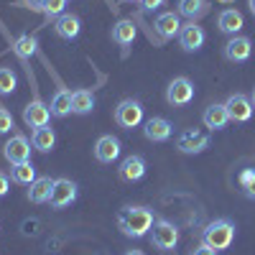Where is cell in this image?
<instances>
[{
    "label": "cell",
    "instance_id": "obj_1",
    "mask_svg": "<svg viewBox=\"0 0 255 255\" xmlns=\"http://www.w3.org/2000/svg\"><path fill=\"white\" fill-rule=\"evenodd\" d=\"M153 212L148 209V207H125L120 209V215H118V227L125 238H145L148 232H151L153 227Z\"/></svg>",
    "mask_w": 255,
    "mask_h": 255
},
{
    "label": "cell",
    "instance_id": "obj_2",
    "mask_svg": "<svg viewBox=\"0 0 255 255\" xmlns=\"http://www.w3.org/2000/svg\"><path fill=\"white\" fill-rule=\"evenodd\" d=\"M235 222L227 220V217H217V220H212L204 232H202V243L209 245L212 250H227L232 245V240H235Z\"/></svg>",
    "mask_w": 255,
    "mask_h": 255
},
{
    "label": "cell",
    "instance_id": "obj_3",
    "mask_svg": "<svg viewBox=\"0 0 255 255\" xmlns=\"http://www.w3.org/2000/svg\"><path fill=\"white\" fill-rule=\"evenodd\" d=\"M115 123L123 128V130H133L143 123V105L138 100H123L115 108Z\"/></svg>",
    "mask_w": 255,
    "mask_h": 255
},
{
    "label": "cell",
    "instance_id": "obj_4",
    "mask_svg": "<svg viewBox=\"0 0 255 255\" xmlns=\"http://www.w3.org/2000/svg\"><path fill=\"white\" fill-rule=\"evenodd\" d=\"M151 240L158 250H174L179 245V227L168 220H156L151 227Z\"/></svg>",
    "mask_w": 255,
    "mask_h": 255
},
{
    "label": "cell",
    "instance_id": "obj_5",
    "mask_svg": "<svg viewBox=\"0 0 255 255\" xmlns=\"http://www.w3.org/2000/svg\"><path fill=\"white\" fill-rule=\"evenodd\" d=\"M194 100V84L186 77H174L166 87V102L174 105V108H184Z\"/></svg>",
    "mask_w": 255,
    "mask_h": 255
},
{
    "label": "cell",
    "instance_id": "obj_6",
    "mask_svg": "<svg viewBox=\"0 0 255 255\" xmlns=\"http://www.w3.org/2000/svg\"><path fill=\"white\" fill-rule=\"evenodd\" d=\"M79 197V189L72 179H54V189H51V197H49V204L54 209H64L74 204Z\"/></svg>",
    "mask_w": 255,
    "mask_h": 255
},
{
    "label": "cell",
    "instance_id": "obj_7",
    "mask_svg": "<svg viewBox=\"0 0 255 255\" xmlns=\"http://www.w3.org/2000/svg\"><path fill=\"white\" fill-rule=\"evenodd\" d=\"M3 156H5V161H10V163L31 161V143H28V138L20 135V133L10 135L8 143L3 145Z\"/></svg>",
    "mask_w": 255,
    "mask_h": 255
},
{
    "label": "cell",
    "instance_id": "obj_8",
    "mask_svg": "<svg viewBox=\"0 0 255 255\" xmlns=\"http://www.w3.org/2000/svg\"><path fill=\"white\" fill-rule=\"evenodd\" d=\"M179 46L186 51V54H194V51H199L202 46H204V28L202 26H197V23H191V20H189V23H184L181 26V31H179Z\"/></svg>",
    "mask_w": 255,
    "mask_h": 255
},
{
    "label": "cell",
    "instance_id": "obj_9",
    "mask_svg": "<svg viewBox=\"0 0 255 255\" xmlns=\"http://www.w3.org/2000/svg\"><path fill=\"white\" fill-rule=\"evenodd\" d=\"M176 148L186 156H197V153H202V151L209 148V135H204L199 130H184L176 138Z\"/></svg>",
    "mask_w": 255,
    "mask_h": 255
},
{
    "label": "cell",
    "instance_id": "obj_10",
    "mask_svg": "<svg viewBox=\"0 0 255 255\" xmlns=\"http://www.w3.org/2000/svg\"><path fill=\"white\" fill-rule=\"evenodd\" d=\"M143 133H145V138L151 143H166L168 138H171V133H174V125L168 123L166 118H161V115H153V118H148L143 123Z\"/></svg>",
    "mask_w": 255,
    "mask_h": 255
},
{
    "label": "cell",
    "instance_id": "obj_11",
    "mask_svg": "<svg viewBox=\"0 0 255 255\" xmlns=\"http://www.w3.org/2000/svg\"><path fill=\"white\" fill-rule=\"evenodd\" d=\"M225 108H227V115L230 120H235V123H248L253 118V100L235 92V95H230L227 102H225Z\"/></svg>",
    "mask_w": 255,
    "mask_h": 255
},
{
    "label": "cell",
    "instance_id": "obj_12",
    "mask_svg": "<svg viewBox=\"0 0 255 255\" xmlns=\"http://www.w3.org/2000/svg\"><path fill=\"white\" fill-rule=\"evenodd\" d=\"M253 54V41L248 36H230V41L225 44V59L227 61H235V64H243L248 61Z\"/></svg>",
    "mask_w": 255,
    "mask_h": 255
},
{
    "label": "cell",
    "instance_id": "obj_13",
    "mask_svg": "<svg viewBox=\"0 0 255 255\" xmlns=\"http://www.w3.org/2000/svg\"><path fill=\"white\" fill-rule=\"evenodd\" d=\"M49 120H51V110H49L46 102L33 100V102H28L26 108H23V123L28 128H33V130H36V128L49 125Z\"/></svg>",
    "mask_w": 255,
    "mask_h": 255
},
{
    "label": "cell",
    "instance_id": "obj_14",
    "mask_svg": "<svg viewBox=\"0 0 255 255\" xmlns=\"http://www.w3.org/2000/svg\"><path fill=\"white\" fill-rule=\"evenodd\" d=\"M181 15L179 13H161L156 20H153V28H156V33L163 38V41H171V38H176L179 36V31H181Z\"/></svg>",
    "mask_w": 255,
    "mask_h": 255
},
{
    "label": "cell",
    "instance_id": "obj_15",
    "mask_svg": "<svg viewBox=\"0 0 255 255\" xmlns=\"http://www.w3.org/2000/svg\"><path fill=\"white\" fill-rule=\"evenodd\" d=\"M120 151H123V145H120V140H118L115 135H102V138H97V143H95V158H97L100 163H113V161H118V158H120Z\"/></svg>",
    "mask_w": 255,
    "mask_h": 255
},
{
    "label": "cell",
    "instance_id": "obj_16",
    "mask_svg": "<svg viewBox=\"0 0 255 255\" xmlns=\"http://www.w3.org/2000/svg\"><path fill=\"white\" fill-rule=\"evenodd\" d=\"M54 31H56V36L64 38V41H74V38L82 33V20H79V15H74V13H64V15H59V18L54 20Z\"/></svg>",
    "mask_w": 255,
    "mask_h": 255
},
{
    "label": "cell",
    "instance_id": "obj_17",
    "mask_svg": "<svg viewBox=\"0 0 255 255\" xmlns=\"http://www.w3.org/2000/svg\"><path fill=\"white\" fill-rule=\"evenodd\" d=\"M118 174H120V179H123V181H128V184L140 181V179L145 176V158H143V156H138V153L128 156V158L120 163Z\"/></svg>",
    "mask_w": 255,
    "mask_h": 255
},
{
    "label": "cell",
    "instance_id": "obj_18",
    "mask_svg": "<svg viewBox=\"0 0 255 255\" xmlns=\"http://www.w3.org/2000/svg\"><path fill=\"white\" fill-rule=\"evenodd\" d=\"M217 26H220V31L227 33V36H238V33L243 31V26H245V18H243V13H240L238 8H225V10L217 15Z\"/></svg>",
    "mask_w": 255,
    "mask_h": 255
},
{
    "label": "cell",
    "instance_id": "obj_19",
    "mask_svg": "<svg viewBox=\"0 0 255 255\" xmlns=\"http://www.w3.org/2000/svg\"><path fill=\"white\" fill-rule=\"evenodd\" d=\"M204 120V128H209V130H222V128H227L230 123V115H227V108H225V102H215V105H209V108L204 110L202 115Z\"/></svg>",
    "mask_w": 255,
    "mask_h": 255
},
{
    "label": "cell",
    "instance_id": "obj_20",
    "mask_svg": "<svg viewBox=\"0 0 255 255\" xmlns=\"http://www.w3.org/2000/svg\"><path fill=\"white\" fill-rule=\"evenodd\" d=\"M176 13L186 20H191V23H197L199 18H204L209 13V3L207 0H179V8Z\"/></svg>",
    "mask_w": 255,
    "mask_h": 255
},
{
    "label": "cell",
    "instance_id": "obj_21",
    "mask_svg": "<svg viewBox=\"0 0 255 255\" xmlns=\"http://www.w3.org/2000/svg\"><path fill=\"white\" fill-rule=\"evenodd\" d=\"M49 110H51L54 118H67V115H72V92L64 90V87H59V90L54 92V97H51Z\"/></svg>",
    "mask_w": 255,
    "mask_h": 255
},
{
    "label": "cell",
    "instance_id": "obj_22",
    "mask_svg": "<svg viewBox=\"0 0 255 255\" xmlns=\"http://www.w3.org/2000/svg\"><path fill=\"white\" fill-rule=\"evenodd\" d=\"M51 189H54V179H51V176H38V179L31 184V189H28V199H31L33 204H44V202H49V197H51Z\"/></svg>",
    "mask_w": 255,
    "mask_h": 255
},
{
    "label": "cell",
    "instance_id": "obj_23",
    "mask_svg": "<svg viewBox=\"0 0 255 255\" xmlns=\"http://www.w3.org/2000/svg\"><path fill=\"white\" fill-rule=\"evenodd\" d=\"M31 143H33L36 151H41V153H49V151H54V145H56V133L51 130L49 125H44V128H36L33 135H31Z\"/></svg>",
    "mask_w": 255,
    "mask_h": 255
},
{
    "label": "cell",
    "instance_id": "obj_24",
    "mask_svg": "<svg viewBox=\"0 0 255 255\" xmlns=\"http://www.w3.org/2000/svg\"><path fill=\"white\" fill-rule=\"evenodd\" d=\"M10 179L15 184H23V186H31L38 176H36V166L31 161H23V163H10Z\"/></svg>",
    "mask_w": 255,
    "mask_h": 255
},
{
    "label": "cell",
    "instance_id": "obj_25",
    "mask_svg": "<svg viewBox=\"0 0 255 255\" xmlns=\"http://www.w3.org/2000/svg\"><path fill=\"white\" fill-rule=\"evenodd\" d=\"M95 110V95L90 90H74L72 92V113L74 115H87Z\"/></svg>",
    "mask_w": 255,
    "mask_h": 255
},
{
    "label": "cell",
    "instance_id": "obj_26",
    "mask_svg": "<svg viewBox=\"0 0 255 255\" xmlns=\"http://www.w3.org/2000/svg\"><path fill=\"white\" fill-rule=\"evenodd\" d=\"M135 26H133V20H118V23L113 26V41L118 46H128V44H133L135 41Z\"/></svg>",
    "mask_w": 255,
    "mask_h": 255
},
{
    "label": "cell",
    "instance_id": "obj_27",
    "mask_svg": "<svg viewBox=\"0 0 255 255\" xmlns=\"http://www.w3.org/2000/svg\"><path fill=\"white\" fill-rule=\"evenodd\" d=\"M67 3L69 0H33V8L56 20L59 15H64V10H67Z\"/></svg>",
    "mask_w": 255,
    "mask_h": 255
},
{
    "label": "cell",
    "instance_id": "obj_28",
    "mask_svg": "<svg viewBox=\"0 0 255 255\" xmlns=\"http://www.w3.org/2000/svg\"><path fill=\"white\" fill-rule=\"evenodd\" d=\"M13 51H15L20 59H28V56H33V54H36V36H31V33L18 36V38L13 41Z\"/></svg>",
    "mask_w": 255,
    "mask_h": 255
},
{
    "label": "cell",
    "instance_id": "obj_29",
    "mask_svg": "<svg viewBox=\"0 0 255 255\" xmlns=\"http://www.w3.org/2000/svg\"><path fill=\"white\" fill-rule=\"evenodd\" d=\"M15 87H18L15 72L8 67H0V95H10V92H15Z\"/></svg>",
    "mask_w": 255,
    "mask_h": 255
},
{
    "label": "cell",
    "instance_id": "obj_30",
    "mask_svg": "<svg viewBox=\"0 0 255 255\" xmlns=\"http://www.w3.org/2000/svg\"><path fill=\"white\" fill-rule=\"evenodd\" d=\"M240 189L248 199H255V168H245L240 174Z\"/></svg>",
    "mask_w": 255,
    "mask_h": 255
},
{
    "label": "cell",
    "instance_id": "obj_31",
    "mask_svg": "<svg viewBox=\"0 0 255 255\" xmlns=\"http://www.w3.org/2000/svg\"><path fill=\"white\" fill-rule=\"evenodd\" d=\"M10 130H13V115L5 108H0V135H5Z\"/></svg>",
    "mask_w": 255,
    "mask_h": 255
},
{
    "label": "cell",
    "instance_id": "obj_32",
    "mask_svg": "<svg viewBox=\"0 0 255 255\" xmlns=\"http://www.w3.org/2000/svg\"><path fill=\"white\" fill-rule=\"evenodd\" d=\"M163 3H166V0H140V8L148 10V13H153V10H158Z\"/></svg>",
    "mask_w": 255,
    "mask_h": 255
},
{
    "label": "cell",
    "instance_id": "obj_33",
    "mask_svg": "<svg viewBox=\"0 0 255 255\" xmlns=\"http://www.w3.org/2000/svg\"><path fill=\"white\" fill-rule=\"evenodd\" d=\"M8 191H10V179H8L3 171H0V199H3Z\"/></svg>",
    "mask_w": 255,
    "mask_h": 255
},
{
    "label": "cell",
    "instance_id": "obj_34",
    "mask_svg": "<svg viewBox=\"0 0 255 255\" xmlns=\"http://www.w3.org/2000/svg\"><path fill=\"white\" fill-rule=\"evenodd\" d=\"M191 255H217V250H212L209 245H199V248H194V253H191Z\"/></svg>",
    "mask_w": 255,
    "mask_h": 255
},
{
    "label": "cell",
    "instance_id": "obj_35",
    "mask_svg": "<svg viewBox=\"0 0 255 255\" xmlns=\"http://www.w3.org/2000/svg\"><path fill=\"white\" fill-rule=\"evenodd\" d=\"M125 255H145V253H143V250H128Z\"/></svg>",
    "mask_w": 255,
    "mask_h": 255
},
{
    "label": "cell",
    "instance_id": "obj_36",
    "mask_svg": "<svg viewBox=\"0 0 255 255\" xmlns=\"http://www.w3.org/2000/svg\"><path fill=\"white\" fill-rule=\"evenodd\" d=\"M248 5H250V13L255 15V0H248Z\"/></svg>",
    "mask_w": 255,
    "mask_h": 255
},
{
    "label": "cell",
    "instance_id": "obj_37",
    "mask_svg": "<svg viewBox=\"0 0 255 255\" xmlns=\"http://www.w3.org/2000/svg\"><path fill=\"white\" fill-rule=\"evenodd\" d=\"M220 3H235V0H220Z\"/></svg>",
    "mask_w": 255,
    "mask_h": 255
},
{
    "label": "cell",
    "instance_id": "obj_38",
    "mask_svg": "<svg viewBox=\"0 0 255 255\" xmlns=\"http://www.w3.org/2000/svg\"><path fill=\"white\" fill-rule=\"evenodd\" d=\"M253 108H255V92H253Z\"/></svg>",
    "mask_w": 255,
    "mask_h": 255
},
{
    "label": "cell",
    "instance_id": "obj_39",
    "mask_svg": "<svg viewBox=\"0 0 255 255\" xmlns=\"http://www.w3.org/2000/svg\"><path fill=\"white\" fill-rule=\"evenodd\" d=\"M123 3H130V0H123Z\"/></svg>",
    "mask_w": 255,
    "mask_h": 255
}]
</instances>
